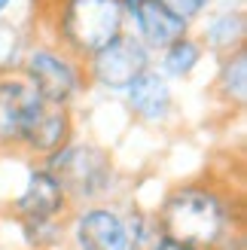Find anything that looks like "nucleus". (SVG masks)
<instances>
[{
    "label": "nucleus",
    "mask_w": 247,
    "mask_h": 250,
    "mask_svg": "<svg viewBox=\"0 0 247 250\" xmlns=\"http://www.w3.org/2000/svg\"><path fill=\"white\" fill-rule=\"evenodd\" d=\"M125 0H58L52 19L55 46L85 64L125 34Z\"/></svg>",
    "instance_id": "obj_2"
},
{
    "label": "nucleus",
    "mask_w": 247,
    "mask_h": 250,
    "mask_svg": "<svg viewBox=\"0 0 247 250\" xmlns=\"http://www.w3.org/2000/svg\"><path fill=\"white\" fill-rule=\"evenodd\" d=\"M21 77L34 85V92L43 101L70 107V101L85 85V67L82 61H77L58 46H34L24 58Z\"/></svg>",
    "instance_id": "obj_5"
},
{
    "label": "nucleus",
    "mask_w": 247,
    "mask_h": 250,
    "mask_svg": "<svg viewBox=\"0 0 247 250\" xmlns=\"http://www.w3.org/2000/svg\"><path fill=\"white\" fill-rule=\"evenodd\" d=\"M156 235L199 250H223L232 238V205L207 183H186L165 195L156 214Z\"/></svg>",
    "instance_id": "obj_1"
},
{
    "label": "nucleus",
    "mask_w": 247,
    "mask_h": 250,
    "mask_svg": "<svg viewBox=\"0 0 247 250\" xmlns=\"http://www.w3.org/2000/svg\"><path fill=\"white\" fill-rule=\"evenodd\" d=\"M244 34H247V16L241 6H235V9H223L207 19L199 43L217 55H229V52L244 49Z\"/></svg>",
    "instance_id": "obj_12"
},
{
    "label": "nucleus",
    "mask_w": 247,
    "mask_h": 250,
    "mask_svg": "<svg viewBox=\"0 0 247 250\" xmlns=\"http://www.w3.org/2000/svg\"><path fill=\"white\" fill-rule=\"evenodd\" d=\"M43 98L24 77H0V146H21V137Z\"/></svg>",
    "instance_id": "obj_8"
},
{
    "label": "nucleus",
    "mask_w": 247,
    "mask_h": 250,
    "mask_svg": "<svg viewBox=\"0 0 247 250\" xmlns=\"http://www.w3.org/2000/svg\"><path fill=\"white\" fill-rule=\"evenodd\" d=\"M82 67L95 85L107 92H125L144 70L153 67V52L134 34H122L101 52H95Z\"/></svg>",
    "instance_id": "obj_6"
},
{
    "label": "nucleus",
    "mask_w": 247,
    "mask_h": 250,
    "mask_svg": "<svg viewBox=\"0 0 247 250\" xmlns=\"http://www.w3.org/2000/svg\"><path fill=\"white\" fill-rule=\"evenodd\" d=\"M125 101H128V110L141 122H150V125H159L171 116L174 110V95H171V83L159 73L156 67L144 70L138 80H134L128 89H125Z\"/></svg>",
    "instance_id": "obj_11"
},
{
    "label": "nucleus",
    "mask_w": 247,
    "mask_h": 250,
    "mask_svg": "<svg viewBox=\"0 0 247 250\" xmlns=\"http://www.w3.org/2000/svg\"><path fill=\"white\" fill-rule=\"evenodd\" d=\"M67 202L70 198L64 195L61 183L52 177V171L34 168L28 174V180H24V189L19 192L12 210H16L24 235L40 247V244H49L52 238H58V232H61L58 220L64 217Z\"/></svg>",
    "instance_id": "obj_4"
},
{
    "label": "nucleus",
    "mask_w": 247,
    "mask_h": 250,
    "mask_svg": "<svg viewBox=\"0 0 247 250\" xmlns=\"http://www.w3.org/2000/svg\"><path fill=\"white\" fill-rule=\"evenodd\" d=\"M9 3H12V0H0V12H3V9H6Z\"/></svg>",
    "instance_id": "obj_17"
},
{
    "label": "nucleus",
    "mask_w": 247,
    "mask_h": 250,
    "mask_svg": "<svg viewBox=\"0 0 247 250\" xmlns=\"http://www.w3.org/2000/svg\"><path fill=\"white\" fill-rule=\"evenodd\" d=\"M77 250H134L128 220L113 208H82L70 223Z\"/></svg>",
    "instance_id": "obj_7"
},
{
    "label": "nucleus",
    "mask_w": 247,
    "mask_h": 250,
    "mask_svg": "<svg viewBox=\"0 0 247 250\" xmlns=\"http://www.w3.org/2000/svg\"><path fill=\"white\" fill-rule=\"evenodd\" d=\"M128 19L138 28V40L150 49V52H162L171 43H177L180 37L189 34V21H183L171 9H165L159 0H134L125 6Z\"/></svg>",
    "instance_id": "obj_9"
},
{
    "label": "nucleus",
    "mask_w": 247,
    "mask_h": 250,
    "mask_svg": "<svg viewBox=\"0 0 247 250\" xmlns=\"http://www.w3.org/2000/svg\"><path fill=\"white\" fill-rule=\"evenodd\" d=\"M165 9H171L174 16H180L183 21H195V19H202L207 6H211V0H159Z\"/></svg>",
    "instance_id": "obj_15"
},
{
    "label": "nucleus",
    "mask_w": 247,
    "mask_h": 250,
    "mask_svg": "<svg viewBox=\"0 0 247 250\" xmlns=\"http://www.w3.org/2000/svg\"><path fill=\"white\" fill-rule=\"evenodd\" d=\"M205 58V46L195 40V37H180L177 43H171L168 49H162V61H159V73L165 80H186L189 73L202 64Z\"/></svg>",
    "instance_id": "obj_13"
},
{
    "label": "nucleus",
    "mask_w": 247,
    "mask_h": 250,
    "mask_svg": "<svg viewBox=\"0 0 247 250\" xmlns=\"http://www.w3.org/2000/svg\"><path fill=\"white\" fill-rule=\"evenodd\" d=\"M146 250H199V247H189L183 241H174V238H165V235H156V238L150 241V247Z\"/></svg>",
    "instance_id": "obj_16"
},
{
    "label": "nucleus",
    "mask_w": 247,
    "mask_h": 250,
    "mask_svg": "<svg viewBox=\"0 0 247 250\" xmlns=\"http://www.w3.org/2000/svg\"><path fill=\"white\" fill-rule=\"evenodd\" d=\"M70 134H73L70 107L43 101L37 107V113H34V119L28 125V131H24V137H21V149L49 159L64 144H70Z\"/></svg>",
    "instance_id": "obj_10"
},
{
    "label": "nucleus",
    "mask_w": 247,
    "mask_h": 250,
    "mask_svg": "<svg viewBox=\"0 0 247 250\" xmlns=\"http://www.w3.org/2000/svg\"><path fill=\"white\" fill-rule=\"evenodd\" d=\"M217 85H220V92H223L226 101L244 104V98H247V52H244V49L223 55Z\"/></svg>",
    "instance_id": "obj_14"
},
{
    "label": "nucleus",
    "mask_w": 247,
    "mask_h": 250,
    "mask_svg": "<svg viewBox=\"0 0 247 250\" xmlns=\"http://www.w3.org/2000/svg\"><path fill=\"white\" fill-rule=\"evenodd\" d=\"M46 171L61 183L70 202H92L104 195L113 183V162L95 144H64L46 159Z\"/></svg>",
    "instance_id": "obj_3"
}]
</instances>
